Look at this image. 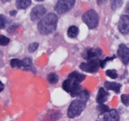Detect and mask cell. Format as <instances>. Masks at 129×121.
I'll return each mask as SVG.
<instances>
[{
  "mask_svg": "<svg viewBox=\"0 0 129 121\" xmlns=\"http://www.w3.org/2000/svg\"><path fill=\"white\" fill-rule=\"evenodd\" d=\"M58 24V17L56 14L50 12L47 14L38 23V31L42 35H48L56 30Z\"/></svg>",
  "mask_w": 129,
  "mask_h": 121,
  "instance_id": "obj_1",
  "label": "cell"
},
{
  "mask_svg": "<svg viewBox=\"0 0 129 121\" xmlns=\"http://www.w3.org/2000/svg\"><path fill=\"white\" fill-rule=\"evenodd\" d=\"M86 103L87 102L80 98H77L76 100H74L69 106L68 112H67L69 118H74L79 116L84 111L85 107H86Z\"/></svg>",
  "mask_w": 129,
  "mask_h": 121,
  "instance_id": "obj_2",
  "label": "cell"
},
{
  "mask_svg": "<svg viewBox=\"0 0 129 121\" xmlns=\"http://www.w3.org/2000/svg\"><path fill=\"white\" fill-rule=\"evenodd\" d=\"M82 19L90 29H94L99 26V17L95 10H89L84 12L82 16Z\"/></svg>",
  "mask_w": 129,
  "mask_h": 121,
  "instance_id": "obj_3",
  "label": "cell"
},
{
  "mask_svg": "<svg viewBox=\"0 0 129 121\" xmlns=\"http://www.w3.org/2000/svg\"><path fill=\"white\" fill-rule=\"evenodd\" d=\"M62 89L64 90L66 92L70 94L71 97H78V95L80 94L83 90L81 89L80 84H77V82L71 80L70 78H67L65 81H63L62 83Z\"/></svg>",
  "mask_w": 129,
  "mask_h": 121,
  "instance_id": "obj_4",
  "label": "cell"
},
{
  "mask_svg": "<svg viewBox=\"0 0 129 121\" xmlns=\"http://www.w3.org/2000/svg\"><path fill=\"white\" fill-rule=\"evenodd\" d=\"M75 3V0H59L54 5V11L58 14H64L73 8Z\"/></svg>",
  "mask_w": 129,
  "mask_h": 121,
  "instance_id": "obj_5",
  "label": "cell"
},
{
  "mask_svg": "<svg viewBox=\"0 0 129 121\" xmlns=\"http://www.w3.org/2000/svg\"><path fill=\"white\" fill-rule=\"evenodd\" d=\"M99 67L101 68V60L96 59V60L87 61L86 62H82L80 64V69L88 73H96L99 70Z\"/></svg>",
  "mask_w": 129,
  "mask_h": 121,
  "instance_id": "obj_6",
  "label": "cell"
},
{
  "mask_svg": "<svg viewBox=\"0 0 129 121\" xmlns=\"http://www.w3.org/2000/svg\"><path fill=\"white\" fill-rule=\"evenodd\" d=\"M46 12H47V9L45 8L44 5H36L31 11V13H30L31 20L35 22V21L40 20V19H42L45 17L44 15L46 14Z\"/></svg>",
  "mask_w": 129,
  "mask_h": 121,
  "instance_id": "obj_7",
  "label": "cell"
},
{
  "mask_svg": "<svg viewBox=\"0 0 129 121\" xmlns=\"http://www.w3.org/2000/svg\"><path fill=\"white\" fill-rule=\"evenodd\" d=\"M102 55V51L99 48H87L83 54V56L85 60H96V59H100Z\"/></svg>",
  "mask_w": 129,
  "mask_h": 121,
  "instance_id": "obj_8",
  "label": "cell"
},
{
  "mask_svg": "<svg viewBox=\"0 0 129 121\" xmlns=\"http://www.w3.org/2000/svg\"><path fill=\"white\" fill-rule=\"evenodd\" d=\"M118 56L124 65L129 63V48L125 44H120L118 48Z\"/></svg>",
  "mask_w": 129,
  "mask_h": 121,
  "instance_id": "obj_9",
  "label": "cell"
},
{
  "mask_svg": "<svg viewBox=\"0 0 129 121\" xmlns=\"http://www.w3.org/2000/svg\"><path fill=\"white\" fill-rule=\"evenodd\" d=\"M118 29L122 34L129 33V15L125 14L121 16L118 25Z\"/></svg>",
  "mask_w": 129,
  "mask_h": 121,
  "instance_id": "obj_10",
  "label": "cell"
},
{
  "mask_svg": "<svg viewBox=\"0 0 129 121\" xmlns=\"http://www.w3.org/2000/svg\"><path fill=\"white\" fill-rule=\"evenodd\" d=\"M103 121H119V115L114 109L109 110L103 117Z\"/></svg>",
  "mask_w": 129,
  "mask_h": 121,
  "instance_id": "obj_11",
  "label": "cell"
},
{
  "mask_svg": "<svg viewBox=\"0 0 129 121\" xmlns=\"http://www.w3.org/2000/svg\"><path fill=\"white\" fill-rule=\"evenodd\" d=\"M19 68L23 70H26V71H33L35 72V70L33 68V62L32 60L28 57H26L23 60H20V66Z\"/></svg>",
  "mask_w": 129,
  "mask_h": 121,
  "instance_id": "obj_12",
  "label": "cell"
},
{
  "mask_svg": "<svg viewBox=\"0 0 129 121\" xmlns=\"http://www.w3.org/2000/svg\"><path fill=\"white\" fill-rule=\"evenodd\" d=\"M109 97V93L104 88H99L97 95V103L99 104H103L107 100Z\"/></svg>",
  "mask_w": 129,
  "mask_h": 121,
  "instance_id": "obj_13",
  "label": "cell"
},
{
  "mask_svg": "<svg viewBox=\"0 0 129 121\" xmlns=\"http://www.w3.org/2000/svg\"><path fill=\"white\" fill-rule=\"evenodd\" d=\"M105 89L109 90V91H113L115 93H119L120 91V88H121V84H118L115 82H105L104 84Z\"/></svg>",
  "mask_w": 129,
  "mask_h": 121,
  "instance_id": "obj_14",
  "label": "cell"
},
{
  "mask_svg": "<svg viewBox=\"0 0 129 121\" xmlns=\"http://www.w3.org/2000/svg\"><path fill=\"white\" fill-rule=\"evenodd\" d=\"M85 77H86V76H85V75H83V74H81V73H79V72H77V71H74V72H72V73H70V75H69L68 78L75 81V82H77V84H80L82 81L84 80Z\"/></svg>",
  "mask_w": 129,
  "mask_h": 121,
  "instance_id": "obj_15",
  "label": "cell"
},
{
  "mask_svg": "<svg viewBox=\"0 0 129 121\" xmlns=\"http://www.w3.org/2000/svg\"><path fill=\"white\" fill-rule=\"evenodd\" d=\"M78 33H79V29H78L77 26H71L68 28L67 31V34H68V37L70 39H75L77 37Z\"/></svg>",
  "mask_w": 129,
  "mask_h": 121,
  "instance_id": "obj_16",
  "label": "cell"
},
{
  "mask_svg": "<svg viewBox=\"0 0 129 121\" xmlns=\"http://www.w3.org/2000/svg\"><path fill=\"white\" fill-rule=\"evenodd\" d=\"M31 0H17L16 6L18 9H26L31 5Z\"/></svg>",
  "mask_w": 129,
  "mask_h": 121,
  "instance_id": "obj_17",
  "label": "cell"
},
{
  "mask_svg": "<svg viewBox=\"0 0 129 121\" xmlns=\"http://www.w3.org/2000/svg\"><path fill=\"white\" fill-rule=\"evenodd\" d=\"M47 80L49 84H54L56 83H58V80H59V76L57 75V74L55 73H50L49 75L47 77Z\"/></svg>",
  "mask_w": 129,
  "mask_h": 121,
  "instance_id": "obj_18",
  "label": "cell"
},
{
  "mask_svg": "<svg viewBox=\"0 0 129 121\" xmlns=\"http://www.w3.org/2000/svg\"><path fill=\"white\" fill-rule=\"evenodd\" d=\"M98 109V112H99V115H105L107 111H109V107L107 105H105V104H99L97 107Z\"/></svg>",
  "mask_w": 129,
  "mask_h": 121,
  "instance_id": "obj_19",
  "label": "cell"
},
{
  "mask_svg": "<svg viewBox=\"0 0 129 121\" xmlns=\"http://www.w3.org/2000/svg\"><path fill=\"white\" fill-rule=\"evenodd\" d=\"M89 97H90V94H89V92L86 91V90H83L81 92H80V94L78 95L77 98H80L82 99V100L85 101V102H87L89 99Z\"/></svg>",
  "mask_w": 129,
  "mask_h": 121,
  "instance_id": "obj_20",
  "label": "cell"
},
{
  "mask_svg": "<svg viewBox=\"0 0 129 121\" xmlns=\"http://www.w3.org/2000/svg\"><path fill=\"white\" fill-rule=\"evenodd\" d=\"M105 74H106L107 76L111 77V78H112V79H116L118 77L117 71H116L115 69H108V70H106Z\"/></svg>",
  "mask_w": 129,
  "mask_h": 121,
  "instance_id": "obj_21",
  "label": "cell"
},
{
  "mask_svg": "<svg viewBox=\"0 0 129 121\" xmlns=\"http://www.w3.org/2000/svg\"><path fill=\"white\" fill-rule=\"evenodd\" d=\"M38 48H39V43L33 42L28 46V51L30 52V53H34V52H35L36 50L38 49Z\"/></svg>",
  "mask_w": 129,
  "mask_h": 121,
  "instance_id": "obj_22",
  "label": "cell"
},
{
  "mask_svg": "<svg viewBox=\"0 0 129 121\" xmlns=\"http://www.w3.org/2000/svg\"><path fill=\"white\" fill-rule=\"evenodd\" d=\"M122 4H123L122 1H112L111 2V7L114 11L119 8V7H120L122 5Z\"/></svg>",
  "mask_w": 129,
  "mask_h": 121,
  "instance_id": "obj_23",
  "label": "cell"
},
{
  "mask_svg": "<svg viewBox=\"0 0 129 121\" xmlns=\"http://www.w3.org/2000/svg\"><path fill=\"white\" fill-rule=\"evenodd\" d=\"M10 42V39L7 38L6 36L5 35H1L0 36V45L1 46H6L8 43Z\"/></svg>",
  "mask_w": 129,
  "mask_h": 121,
  "instance_id": "obj_24",
  "label": "cell"
},
{
  "mask_svg": "<svg viewBox=\"0 0 129 121\" xmlns=\"http://www.w3.org/2000/svg\"><path fill=\"white\" fill-rule=\"evenodd\" d=\"M121 102L126 106H129V94H123L121 96Z\"/></svg>",
  "mask_w": 129,
  "mask_h": 121,
  "instance_id": "obj_25",
  "label": "cell"
},
{
  "mask_svg": "<svg viewBox=\"0 0 129 121\" xmlns=\"http://www.w3.org/2000/svg\"><path fill=\"white\" fill-rule=\"evenodd\" d=\"M11 66H12V68H19V66H20V60H19V59H12V61H11Z\"/></svg>",
  "mask_w": 129,
  "mask_h": 121,
  "instance_id": "obj_26",
  "label": "cell"
},
{
  "mask_svg": "<svg viewBox=\"0 0 129 121\" xmlns=\"http://www.w3.org/2000/svg\"><path fill=\"white\" fill-rule=\"evenodd\" d=\"M0 19H1V28L3 29L5 26V23H6V19H5V17L3 14H1L0 15Z\"/></svg>",
  "mask_w": 129,
  "mask_h": 121,
  "instance_id": "obj_27",
  "label": "cell"
},
{
  "mask_svg": "<svg viewBox=\"0 0 129 121\" xmlns=\"http://www.w3.org/2000/svg\"><path fill=\"white\" fill-rule=\"evenodd\" d=\"M114 58H115V56H113V57H107V58H105V60H101V68H104V67H105V64L108 61H111V60H112V59H114Z\"/></svg>",
  "mask_w": 129,
  "mask_h": 121,
  "instance_id": "obj_28",
  "label": "cell"
},
{
  "mask_svg": "<svg viewBox=\"0 0 129 121\" xmlns=\"http://www.w3.org/2000/svg\"><path fill=\"white\" fill-rule=\"evenodd\" d=\"M16 13H17V12H16V11H12V12H10V14L12 16H13V15H16Z\"/></svg>",
  "mask_w": 129,
  "mask_h": 121,
  "instance_id": "obj_29",
  "label": "cell"
},
{
  "mask_svg": "<svg viewBox=\"0 0 129 121\" xmlns=\"http://www.w3.org/2000/svg\"><path fill=\"white\" fill-rule=\"evenodd\" d=\"M126 12L129 14V3L126 5Z\"/></svg>",
  "mask_w": 129,
  "mask_h": 121,
  "instance_id": "obj_30",
  "label": "cell"
},
{
  "mask_svg": "<svg viewBox=\"0 0 129 121\" xmlns=\"http://www.w3.org/2000/svg\"><path fill=\"white\" fill-rule=\"evenodd\" d=\"M0 84H1V90H0V91H3V90H4V87H5V86H4V84H3V83H0Z\"/></svg>",
  "mask_w": 129,
  "mask_h": 121,
  "instance_id": "obj_31",
  "label": "cell"
}]
</instances>
